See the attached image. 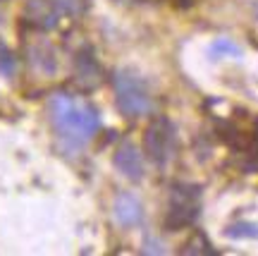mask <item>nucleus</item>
<instances>
[{"label": "nucleus", "mask_w": 258, "mask_h": 256, "mask_svg": "<svg viewBox=\"0 0 258 256\" xmlns=\"http://www.w3.org/2000/svg\"><path fill=\"white\" fill-rule=\"evenodd\" d=\"M225 237L230 239H258V223L251 220H239L225 228Z\"/></svg>", "instance_id": "nucleus-9"}, {"label": "nucleus", "mask_w": 258, "mask_h": 256, "mask_svg": "<svg viewBox=\"0 0 258 256\" xmlns=\"http://www.w3.org/2000/svg\"><path fill=\"white\" fill-rule=\"evenodd\" d=\"M48 120L60 146L82 151L101 129V113L89 98L77 93L55 91L46 103Z\"/></svg>", "instance_id": "nucleus-1"}, {"label": "nucleus", "mask_w": 258, "mask_h": 256, "mask_svg": "<svg viewBox=\"0 0 258 256\" xmlns=\"http://www.w3.org/2000/svg\"><path fill=\"white\" fill-rule=\"evenodd\" d=\"M15 72H17V58H15L12 50L0 41V74H5V77H15Z\"/></svg>", "instance_id": "nucleus-11"}, {"label": "nucleus", "mask_w": 258, "mask_h": 256, "mask_svg": "<svg viewBox=\"0 0 258 256\" xmlns=\"http://www.w3.org/2000/svg\"><path fill=\"white\" fill-rule=\"evenodd\" d=\"M112 218L124 230H134L144 223V203L139 196L129 192H120L112 199Z\"/></svg>", "instance_id": "nucleus-6"}, {"label": "nucleus", "mask_w": 258, "mask_h": 256, "mask_svg": "<svg viewBox=\"0 0 258 256\" xmlns=\"http://www.w3.org/2000/svg\"><path fill=\"white\" fill-rule=\"evenodd\" d=\"M112 165L117 168V173H120L122 177H127L129 182H141V180L146 177L144 156H141V148H139L134 141H122L120 146L115 148Z\"/></svg>", "instance_id": "nucleus-5"}, {"label": "nucleus", "mask_w": 258, "mask_h": 256, "mask_svg": "<svg viewBox=\"0 0 258 256\" xmlns=\"http://www.w3.org/2000/svg\"><path fill=\"white\" fill-rule=\"evenodd\" d=\"M112 89H115V103L124 118L139 120L146 118L156 108V98L148 89L146 79L139 72L122 67L112 74Z\"/></svg>", "instance_id": "nucleus-2"}, {"label": "nucleus", "mask_w": 258, "mask_h": 256, "mask_svg": "<svg viewBox=\"0 0 258 256\" xmlns=\"http://www.w3.org/2000/svg\"><path fill=\"white\" fill-rule=\"evenodd\" d=\"M144 148H146V156L158 168L170 165L172 158L177 156V127L167 118L153 120L146 129Z\"/></svg>", "instance_id": "nucleus-4"}, {"label": "nucleus", "mask_w": 258, "mask_h": 256, "mask_svg": "<svg viewBox=\"0 0 258 256\" xmlns=\"http://www.w3.org/2000/svg\"><path fill=\"white\" fill-rule=\"evenodd\" d=\"M201 211V187L196 184H172L167 203V228L179 230L191 225Z\"/></svg>", "instance_id": "nucleus-3"}, {"label": "nucleus", "mask_w": 258, "mask_h": 256, "mask_svg": "<svg viewBox=\"0 0 258 256\" xmlns=\"http://www.w3.org/2000/svg\"><path fill=\"white\" fill-rule=\"evenodd\" d=\"M0 22H3V17H0Z\"/></svg>", "instance_id": "nucleus-12"}, {"label": "nucleus", "mask_w": 258, "mask_h": 256, "mask_svg": "<svg viewBox=\"0 0 258 256\" xmlns=\"http://www.w3.org/2000/svg\"><path fill=\"white\" fill-rule=\"evenodd\" d=\"M60 17L62 15L57 12V8L50 0H29L27 10H24V19H27L31 27L41 29V31L53 29L60 22Z\"/></svg>", "instance_id": "nucleus-7"}, {"label": "nucleus", "mask_w": 258, "mask_h": 256, "mask_svg": "<svg viewBox=\"0 0 258 256\" xmlns=\"http://www.w3.org/2000/svg\"><path fill=\"white\" fill-rule=\"evenodd\" d=\"M62 17H79L86 10V0H50Z\"/></svg>", "instance_id": "nucleus-10"}, {"label": "nucleus", "mask_w": 258, "mask_h": 256, "mask_svg": "<svg viewBox=\"0 0 258 256\" xmlns=\"http://www.w3.org/2000/svg\"><path fill=\"white\" fill-rule=\"evenodd\" d=\"M241 55H244L241 46L234 43L227 36L215 38V41H211V46H208V60H225V58H237L239 60Z\"/></svg>", "instance_id": "nucleus-8"}]
</instances>
